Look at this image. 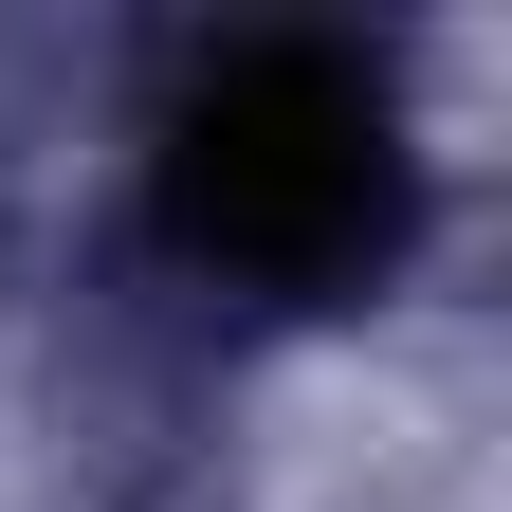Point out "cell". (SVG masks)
Here are the masks:
<instances>
[{
	"label": "cell",
	"mask_w": 512,
	"mask_h": 512,
	"mask_svg": "<svg viewBox=\"0 0 512 512\" xmlns=\"http://www.w3.org/2000/svg\"><path fill=\"white\" fill-rule=\"evenodd\" d=\"M165 238L238 293H348L403 238V128L330 37H238L165 128Z\"/></svg>",
	"instance_id": "1"
}]
</instances>
